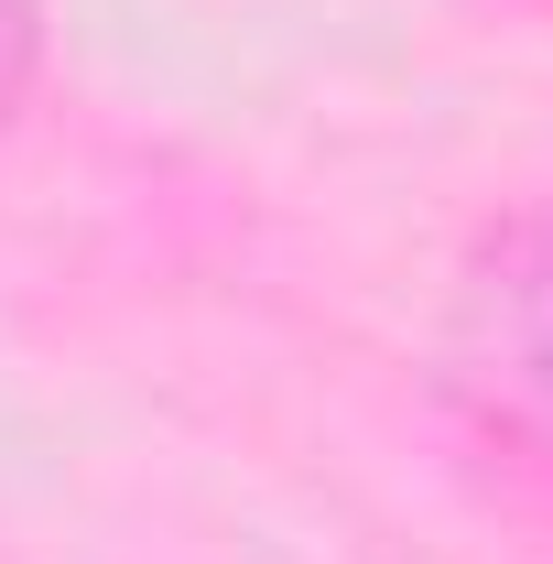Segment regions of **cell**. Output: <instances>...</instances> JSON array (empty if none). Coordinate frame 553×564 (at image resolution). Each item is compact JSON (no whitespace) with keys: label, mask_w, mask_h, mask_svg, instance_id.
<instances>
[{"label":"cell","mask_w":553,"mask_h":564,"mask_svg":"<svg viewBox=\"0 0 553 564\" xmlns=\"http://www.w3.org/2000/svg\"><path fill=\"white\" fill-rule=\"evenodd\" d=\"M44 66V33H33V0H0V120L22 109V87Z\"/></svg>","instance_id":"2"},{"label":"cell","mask_w":553,"mask_h":564,"mask_svg":"<svg viewBox=\"0 0 553 564\" xmlns=\"http://www.w3.org/2000/svg\"><path fill=\"white\" fill-rule=\"evenodd\" d=\"M445 380L499 434L553 456V207L488 228L445 304Z\"/></svg>","instance_id":"1"}]
</instances>
